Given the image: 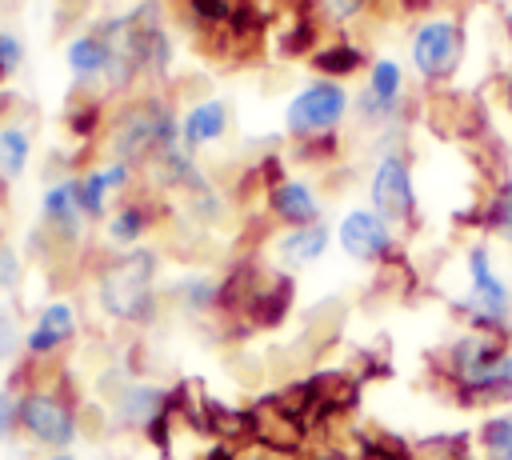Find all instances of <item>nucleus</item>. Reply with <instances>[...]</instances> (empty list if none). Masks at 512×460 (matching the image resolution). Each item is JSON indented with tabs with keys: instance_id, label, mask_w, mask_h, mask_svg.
Instances as JSON below:
<instances>
[{
	"instance_id": "obj_1",
	"label": "nucleus",
	"mask_w": 512,
	"mask_h": 460,
	"mask_svg": "<svg viewBox=\"0 0 512 460\" xmlns=\"http://www.w3.org/2000/svg\"><path fill=\"white\" fill-rule=\"evenodd\" d=\"M448 368H452V380L460 384V392L468 400H504V396H512V352L488 328L464 332L448 348Z\"/></svg>"
},
{
	"instance_id": "obj_2",
	"label": "nucleus",
	"mask_w": 512,
	"mask_h": 460,
	"mask_svg": "<svg viewBox=\"0 0 512 460\" xmlns=\"http://www.w3.org/2000/svg\"><path fill=\"white\" fill-rule=\"evenodd\" d=\"M156 252L132 248L112 260V268L100 276V308L116 320H148L156 304Z\"/></svg>"
},
{
	"instance_id": "obj_3",
	"label": "nucleus",
	"mask_w": 512,
	"mask_h": 460,
	"mask_svg": "<svg viewBox=\"0 0 512 460\" xmlns=\"http://www.w3.org/2000/svg\"><path fill=\"white\" fill-rule=\"evenodd\" d=\"M20 432L40 444V448H52V452H64L80 424H76V412L56 396V392H24L20 396Z\"/></svg>"
},
{
	"instance_id": "obj_4",
	"label": "nucleus",
	"mask_w": 512,
	"mask_h": 460,
	"mask_svg": "<svg viewBox=\"0 0 512 460\" xmlns=\"http://www.w3.org/2000/svg\"><path fill=\"white\" fill-rule=\"evenodd\" d=\"M464 308H468V316H472L480 328H488V332L504 328L508 316H512L508 284L496 276V268H492V260H488L484 248H472V252H468V296H464Z\"/></svg>"
},
{
	"instance_id": "obj_5",
	"label": "nucleus",
	"mask_w": 512,
	"mask_h": 460,
	"mask_svg": "<svg viewBox=\"0 0 512 460\" xmlns=\"http://www.w3.org/2000/svg\"><path fill=\"white\" fill-rule=\"evenodd\" d=\"M116 148L124 164L160 160L168 148H176V124L168 120L164 108H144L132 120H124V128L116 132Z\"/></svg>"
},
{
	"instance_id": "obj_6",
	"label": "nucleus",
	"mask_w": 512,
	"mask_h": 460,
	"mask_svg": "<svg viewBox=\"0 0 512 460\" xmlns=\"http://www.w3.org/2000/svg\"><path fill=\"white\" fill-rule=\"evenodd\" d=\"M348 108V92L336 84V80H320L312 88H304L292 104H288V132L296 136H308V132H324L332 128Z\"/></svg>"
},
{
	"instance_id": "obj_7",
	"label": "nucleus",
	"mask_w": 512,
	"mask_h": 460,
	"mask_svg": "<svg viewBox=\"0 0 512 460\" xmlns=\"http://www.w3.org/2000/svg\"><path fill=\"white\" fill-rule=\"evenodd\" d=\"M372 212H380L388 224H404L416 212V188L412 172L400 156H384L372 172Z\"/></svg>"
},
{
	"instance_id": "obj_8",
	"label": "nucleus",
	"mask_w": 512,
	"mask_h": 460,
	"mask_svg": "<svg viewBox=\"0 0 512 460\" xmlns=\"http://www.w3.org/2000/svg\"><path fill=\"white\" fill-rule=\"evenodd\" d=\"M412 64L428 80H444L460 64V28L452 20H428L412 36Z\"/></svg>"
},
{
	"instance_id": "obj_9",
	"label": "nucleus",
	"mask_w": 512,
	"mask_h": 460,
	"mask_svg": "<svg viewBox=\"0 0 512 460\" xmlns=\"http://www.w3.org/2000/svg\"><path fill=\"white\" fill-rule=\"evenodd\" d=\"M336 240L352 260H364V264L368 260H384L392 252V224L372 208H352L340 220Z\"/></svg>"
},
{
	"instance_id": "obj_10",
	"label": "nucleus",
	"mask_w": 512,
	"mask_h": 460,
	"mask_svg": "<svg viewBox=\"0 0 512 460\" xmlns=\"http://www.w3.org/2000/svg\"><path fill=\"white\" fill-rule=\"evenodd\" d=\"M168 404H172V396H168L164 388L136 380V384H128V388L120 392V400H116V416H120V424H128V428L152 432L156 420L168 412Z\"/></svg>"
},
{
	"instance_id": "obj_11",
	"label": "nucleus",
	"mask_w": 512,
	"mask_h": 460,
	"mask_svg": "<svg viewBox=\"0 0 512 460\" xmlns=\"http://www.w3.org/2000/svg\"><path fill=\"white\" fill-rule=\"evenodd\" d=\"M72 336H76V308L64 304V300H52V304L36 316V324L28 328L24 348H28L32 356H48V352H56L60 344H68Z\"/></svg>"
},
{
	"instance_id": "obj_12",
	"label": "nucleus",
	"mask_w": 512,
	"mask_h": 460,
	"mask_svg": "<svg viewBox=\"0 0 512 460\" xmlns=\"http://www.w3.org/2000/svg\"><path fill=\"white\" fill-rule=\"evenodd\" d=\"M40 216L48 228L60 236H76L84 224V204H80V180H60L40 196Z\"/></svg>"
},
{
	"instance_id": "obj_13",
	"label": "nucleus",
	"mask_w": 512,
	"mask_h": 460,
	"mask_svg": "<svg viewBox=\"0 0 512 460\" xmlns=\"http://www.w3.org/2000/svg\"><path fill=\"white\" fill-rule=\"evenodd\" d=\"M268 204H272V212H276L284 224H292V228H304V224H316V220H320V200H316V192H312L304 180H284V184H276L272 196H268Z\"/></svg>"
},
{
	"instance_id": "obj_14",
	"label": "nucleus",
	"mask_w": 512,
	"mask_h": 460,
	"mask_svg": "<svg viewBox=\"0 0 512 460\" xmlns=\"http://www.w3.org/2000/svg\"><path fill=\"white\" fill-rule=\"evenodd\" d=\"M328 240H332V232H328V224H304V228H292L288 236H280V244H276V256H280V264H288V268H308V264H316L324 252H328Z\"/></svg>"
},
{
	"instance_id": "obj_15",
	"label": "nucleus",
	"mask_w": 512,
	"mask_h": 460,
	"mask_svg": "<svg viewBox=\"0 0 512 460\" xmlns=\"http://www.w3.org/2000/svg\"><path fill=\"white\" fill-rule=\"evenodd\" d=\"M224 128H228V112H224V104H220V100H204V104H196V108L184 116L180 136H184V148H204V144L220 140Z\"/></svg>"
},
{
	"instance_id": "obj_16",
	"label": "nucleus",
	"mask_w": 512,
	"mask_h": 460,
	"mask_svg": "<svg viewBox=\"0 0 512 460\" xmlns=\"http://www.w3.org/2000/svg\"><path fill=\"white\" fill-rule=\"evenodd\" d=\"M124 184H128V164H124V160H116V164H108V168H100V172H88V176L80 180L84 216H104L108 196H112L116 188H124Z\"/></svg>"
},
{
	"instance_id": "obj_17",
	"label": "nucleus",
	"mask_w": 512,
	"mask_h": 460,
	"mask_svg": "<svg viewBox=\"0 0 512 460\" xmlns=\"http://www.w3.org/2000/svg\"><path fill=\"white\" fill-rule=\"evenodd\" d=\"M108 64H112V48H108L104 40H96V36H80V40L68 44V68H72L80 80L104 72Z\"/></svg>"
},
{
	"instance_id": "obj_18",
	"label": "nucleus",
	"mask_w": 512,
	"mask_h": 460,
	"mask_svg": "<svg viewBox=\"0 0 512 460\" xmlns=\"http://www.w3.org/2000/svg\"><path fill=\"white\" fill-rule=\"evenodd\" d=\"M480 452L484 460H512V416H488L480 424Z\"/></svg>"
},
{
	"instance_id": "obj_19",
	"label": "nucleus",
	"mask_w": 512,
	"mask_h": 460,
	"mask_svg": "<svg viewBox=\"0 0 512 460\" xmlns=\"http://www.w3.org/2000/svg\"><path fill=\"white\" fill-rule=\"evenodd\" d=\"M28 152H32L28 136H24L20 128H4V132H0V176H4V180L24 176V168H28Z\"/></svg>"
},
{
	"instance_id": "obj_20",
	"label": "nucleus",
	"mask_w": 512,
	"mask_h": 460,
	"mask_svg": "<svg viewBox=\"0 0 512 460\" xmlns=\"http://www.w3.org/2000/svg\"><path fill=\"white\" fill-rule=\"evenodd\" d=\"M144 228H148L144 208L124 204V208L112 212V220H108V240H112V244H136V240L144 236Z\"/></svg>"
},
{
	"instance_id": "obj_21",
	"label": "nucleus",
	"mask_w": 512,
	"mask_h": 460,
	"mask_svg": "<svg viewBox=\"0 0 512 460\" xmlns=\"http://www.w3.org/2000/svg\"><path fill=\"white\" fill-rule=\"evenodd\" d=\"M180 296H184V304H188L192 312H204V308H212V304L220 300V284L208 280V276H192V280L180 284Z\"/></svg>"
},
{
	"instance_id": "obj_22",
	"label": "nucleus",
	"mask_w": 512,
	"mask_h": 460,
	"mask_svg": "<svg viewBox=\"0 0 512 460\" xmlns=\"http://www.w3.org/2000/svg\"><path fill=\"white\" fill-rule=\"evenodd\" d=\"M488 224L496 228V236L512 240V184L496 188V196H492V208H488Z\"/></svg>"
},
{
	"instance_id": "obj_23",
	"label": "nucleus",
	"mask_w": 512,
	"mask_h": 460,
	"mask_svg": "<svg viewBox=\"0 0 512 460\" xmlns=\"http://www.w3.org/2000/svg\"><path fill=\"white\" fill-rule=\"evenodd\" d=\"M316 64L328 72H352V68H360V52L356 48H328L316 56Z\"/></svg>"
},
{
	"instance_id": "obj_24",
	"label": "nucleus",
	"mask_w": 512,
	"mask_h": 460,
	"mask_svg": "<svg viewBox=\"0 0 512 460\" xmlns=\"http://www.w3.org/2000/svg\"><path fill=\"white\" fill-rule=\"evenodd\" d=\"M16 428H20V400H16L8 388H0V444H4Z\"/></svg>"
},
{
	"instance_id": "obj_25",
	"label": "nucleus",
	"mask_w": 512,
	"mask_h": 460,
	"mask_svg": "<svg viewBox=\"0 0 512 460\" xmlns=\"http://www.w3.org/2000/svg\"><path fill=\"white\" fill-rule=\"evenodd\" d=\"M24 60V44L16 36H0V72H16Z\"/></svg>"
},
{
	"instance_id": "obj_26",
	"label": "nucleus",
	"mask_w": 512,
	"mask_h": 460,
	"mask_svg": "<svg viewBox=\"0 0 512 460\" xmlns=\"http://www.w3.org/2000/svg\"><path fill=\"white\" fill-rule=\"evenodd\" d=\"M16 276H20V264H16V256L4 248V252H0V284L8 288V284H16Z\"/></svg>"
},
{
	"instance_id": "obj_27",
	"label": "nucleus",
	"mask_w": 512,
	"mask_h": 460,
	"mask_svg": "<svg viewBox=\"0 0 512 460\" xmlns=\"http://www.w3.org/2000/svg\"><path fill=\"white\" fill-rule=\"evenodd\" d=\"M360 4H364V0H324V12L336 16V20H344V16H352Z\"/></svg>"
},
{
	"instance_id": "obj_28",
	"label": "nucleus",
	"mask_w": 512,
	"mask_h": 460,
	"mask_svg": "<svg viewBox=\"0 0 512 460\" xmlns=\"http://www.w3.org/2000/svg\"><path fill=\"white\" fill-rule=\"evenodd\" d=\"M308 460H348V456L336 452V448H328V452H316V456H308Z\"/></svg>"
},
{
	"instance_id": "obj_29",
	"label": "nucleus",
	"mask_w": 512,
	"mask_h": 460,
	"mask_svg": "<svg viewBox=\"0 0 512 460\" xmlns=\"http://www.w3.org/2000/svg\"><path fill=\"white\" fill-rule=\"evenodd\" d=\"M8 344H12V336L0 328V360H4V352H8Z\"/></svg>"
},
{
	"instance_id": "obj_30",
	"label": "nucleus",
	"mask_w": 512,
	"mask_h": 460,
	"mask_svg": "<svg viewBox=\"0 0 512 460\" xmlns=\"http://www.w3.org/2000/svg\"><path fill=\"white\" fill-rule=\"evenodd\" d=\"M44 460H76V456H72V452H48Z\"/></svg>"
},
{
	"instance_id": "obj_31",
	"label": "nucleus",
	"mask_w": 512,
	"mask_h": 460,
	"mask_svg": "<svg viewBox=\"0 0 512 460\" xmlns=\"http://www.w3.org/2000/svg\"><path fill=\"white\" fill-rule=\"evenodd\" d=\"M508 32H512V8H508Z\"/></svg>"
}]
</instances>
